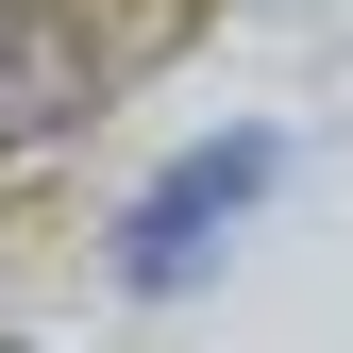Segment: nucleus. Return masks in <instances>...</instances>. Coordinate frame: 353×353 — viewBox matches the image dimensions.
Returning <instances> with one entry per match:
<instances>
[{
  "label": "nucleus",
  "instance_id": "1",
  "mask_svg": "<svg viewBox=\"0 0 353 353\" xmlns=\"http://www.w3.org/2000/svg\"><path fill=\"white\" fill-rule=\"evenodd\" d=\"M252 185H270V152H252V135H236V152H185V168H168V185L135 202L118 270H135V286H185V270H202V236H219V219H236Z\"/></svg>",
  "mask_w": 353,
  "mask_h": 353
},
{
  "label": "nucleus",
  "instance_id": "2",
  "mask_svg": "<svg viewBox=\"0 0 353 353\" xmlns=\"http://www.w3.org/2000/svg\"><path fill=\"white\" fill-rule=\"evenodd\" d=\"M68 101H84V34L51 0H0V135H51Z\"/></svg>",
  "mask_w": 353,
  "mask_h": 353
}]
</instances>
